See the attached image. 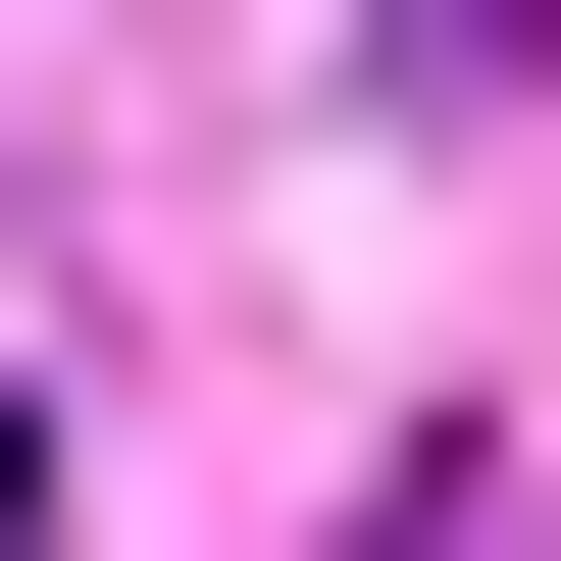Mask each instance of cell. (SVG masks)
<instances>
[{"instance_id":"7a4b0ae2","label":"cell","mask_w":561,"mask_h":561,"mask_svg":"<svg viewBox=\"0 0 561 561\" xmlns=\"http://www.w3.org/2000/svg\"><path fill=\"white\" fill-rule=\"evenodd\" d=\"M0 561H51V409H0Z\"/></svg>"},{"instance_id":"6da1fadb","label":"cell","mask_w":561,"mask_h":561,"mask_svg":"<svg viewBox=\"0 0 561 561\" xmlns=\"http://www.w3.org/2000/svg\"><path fill=\"white\" fill-rule=\"evenodd\" d=\"M357 561H511V459H409V511H357Z\"/></svg>"}]
</instances>
